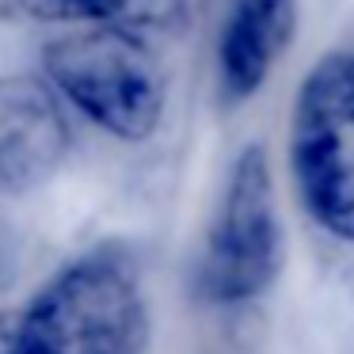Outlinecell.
Segmentation results:
<instances>
[{"label": "cell", "instance_id": "7a4b0ae2", "mask_svg": "<svg viewBox=\"0 0 354 354\" xmlns=\"http://www.w3.org/2000/svg\"><path fill=\"white\" fill-rule=\"evenodd\" d=\"M42 69L46 84L111 138L141 145L160 130L168 80L141 35L88 24L46 42Z\"/></svg>", "mask_w": 354, "mask_h": 354}, {"label": "cell", "instance_id": "5b68a950", "mask_svg": "<svg viewBox=\"0 0 354 354\" xmlns=\"http://www.w3.org/2000/svg\"><path fill=\"white\" fill-rule=\"evenodd\" d=\"M73 149V126L46 80L0 77V194H24L57 176Z\"/></svg>", "mask_w": 354, "mask_h": 354}, {"label": "cell", "instance_id": "52a82bcc", "mask_svg": "<svg viewBox=\"0 0 354 354\" xmlns=\"http://www.w3.org/2000/svg\"><path fill=\"white\" fill-rule=\"evenodd\" d=\"M77 24L122 27L133 35H171L187 27V0H69Z\"/></svg>", "mask_w": 354, "mask_h": 354}, {"label": "cell", "instance_id": "ba28073f", "mask_svg": "<svg viewBox=\"0 0 354 354\" xmlns=\"http://www.w3.org/2000/svg\"><path fill=\"white\" fill-rule=\"evenodd\" d=\"M0 354H24L19 343V313L0 308Z\"/></svg>", "mask_w": 354, "mask_h": 354}, {"label": "cell", "instance_id": "277c9868", "mask_svg": "<svg viewBox=\"0 0 354 354\" xmlns=\"http://www.w3.org/2000/svg\"><path fill=\"white\" fill-rule=\"evenodd\" d=\"M290 171L320 232L354 244V50H331L305 73L290 115Z\"/></svg>", "mask_w": 354, "mask_h": 354}, {"label": "cell", "instance_id": "6da1fadb", "mask_svg": "<svg viewBox=\"0 0 354 354\" xmlns=\"http://www.w3.org/2000/svg\"><path fill=\"white\" fill-rule=\"evenodd\" d=\"M24 354H145L149 305L130 255L95 248L19 308Z\"/></svg>", "mask_w": 354, "mask_h": 354}, {"label": "cell", "instance_id": "3957f363", "mask_svg": "<svg viewBox=\"0 0 354 354\" xmlns=\"http://www.w3.org/2000/svg\"><path fill=\"white\" fill-rule=\"evenodd\" d=\"M286 263V229L278 214L274 164L263 141H252L229 164L198 267L194 293L214 308L259 301Z\"/></svg>", "mask_w": 354, "mask_h": 354}, {"label": "cell", "instance_id": "8992f818", "mask_svg": "<svg viewBox=\"0 0 354 354\" xmlns=\"http://www.w3.org/2000/svg\"><path fill=\"white\" fill-rule=\"evenodd\" d=\"M297 35V0H229L217 27V95L225 107L255 100Z\"/></svg>", "mask_w": 354, "mask_h": 354}]
</instances>
